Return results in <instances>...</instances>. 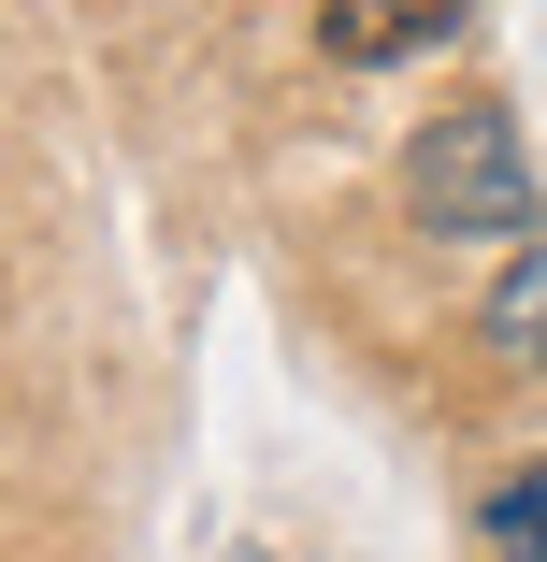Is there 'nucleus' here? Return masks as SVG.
Segmentation results:
<instances>
[{"label": "nucleus", "mask_w": 547, "mask_h": 562, "mask_svg": "<svg viewBox=\"0 0 547 562\" xmlns=\"http://www.w3.org/2000/svg\"><path fill=\"white\" fill-rule=\"evenodd\" d=\"M403 216L432 246H547V188H533V145L504 101H447L418 145H403Z\"/></svg>", "instance_id": "1"}, {"label": "nucleus", "mask_w": 547, "mask_h": 562, "mask_svg": "<svg viewBox=\"0 0 547 562\" xmlns=\"http://www.w3.org/2000/svg\"><path fill=\"white\" fill-rule=\"evenodd\" d=\"M476 15V0H317V58L332 72H403Z\"/></svg>", "instance_id": "2"}, {"label": "nucleus", "mask_w": 547, "mask_h": 562, "mask_svg": "<svg viewBox=\"0 0 547 562\" xmlns=\"http://www.w3.org/2000/svg\"><path fill=\"white\" fill-rule=\"evenodd\" d=\"M476 347H490V361H518V375H547V246L490 274V303H476Z\"/></svg>", "instance_id": "3"}, {"label": "nucleus", "mask_w": 547, "mask_h": 562, "mask_svg": "<svg viewBox=\"0 0 547 562\" xmlns=\"http://www.w3.org/2000/svg\"><path fill=\"white\" fill-rule=\"evenodd\" d=\"M490 562H547V462H518L490 491Z\"/></svg>", "instance_id": "4"}]
</instances>
